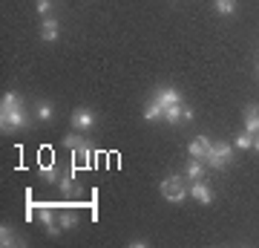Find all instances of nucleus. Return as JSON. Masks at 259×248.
Returning <instances> with one entry per match:
<instances>
[{"label":"nucleus","instance_id":"nucleus-15","mask_svg":"<svg viewBox=\"0 0 259 248\" xmlns=\"http://www.w3.org/2000/svg\"><path fill=\"white\" fill-rule=\"evenodd\" d=\"M78 162L81 167H87L90 162H93V150H90V145H81L78 150H72V165Z\"/></svg>","mask_w":259,"mask_h":248},{"label":"nucleus","instance_id":"nucleus-2","mask_svg":"<svg viewBox=\"0 0 259 248\" xmlns=\"http://www.w3.org/2000/svg\"><path fill=\"white\" fill-rule=\"evenodd\" d=\"M158 193L164 196L167 202H176V205H182L190 196V182H187L185 176H179V173H173V176H167L164 182L158 185Z\"/></svg>","mask_w":259,"mask_h":248},{"label":"nucleus","instance_id":"nucleus-22","mask_svg":"<svg viewBox=\"0 0 259 248\" xmlns=\"http://www.w3.org/2000/svg\"><path fill=\"white\" fill-rule=\"evenodd\" d=\"M236 147H239V150H250V147H253V136H250L248 130L236 136Z\"/></svg>","mask_w":259,"mask_h":248},{"label":"nucleus","instance_id":"nucleus-9","mask_svg":"<svg viewBox=\"0 0 259 248\" xmlns=\"http://www.w3.org/2000/svg\"><path fill=\"white\" fill-rule=\"evenodd\" d=\"M58 35H61V23H58L55 18H44V23H40V38H44L47 44H55Z\"/></svg>","mask_w":259,"mask_h":248},{"label":"nucleus","instance_id":"nucleus-5","mask_svg":"<svg viewBox=\"0 0 259 248\" xmlns=\"http://www.w3.org/2000/svg\"><path fill=\"white\" fill-rule=\"evenodd\" d=\"M37 220L44 222V228H47L49 237H58V234H61V225L55 222V214H52L49 205H40V208H37Z\"/></svg>","mask_w":259,"mask_h":248},{"label":"nucleus","instance_id":"nucleus-4","mask_svg":"<svg viewBox=\"0 0 259 248\" xmlns=\"http://www.w3.org/2000/svg\"><path fill=\"white\" fill-rule=\"evenodd\" d=\"M69 121H72L75 130H93L95 127V113L90 110V107H78V110H72Z\"/></svg>","mask_w":259,"mask_h":248},{"label":"nucleus","instance_id":"nucleus-1","mask_svg":"<svg viewBox=\"0 0 259 248\" xmlns=\"http://www.w3.org/2000/svg\"><path fill=\"white\" fill-rule=\"evenodd\" d=\"M29 124H32V119L23 107V98L18 92H6L3 101H0V127H3V133H15V130H23Z\"/></svg>","mask_w":259,"mask_h":248},{"label":"nucleus","instance_id":"nucleus-19","mask_svg":"<svg viewBox=\"0 0 259 248\" xmlns=\"http://www.w3.org/2000/svg\"><path fill=\"white\" fill-rule=\"evenodd\" d=\"M213 6L219 15H233L236 12V0H213Z\"/></svg>","mask_w":259,"mask_h":248},{"label":"nucleus","instance_id":"nucleus-16","mask_svg":"<svg viewBox=\"0 0 259 248\" xmlns=\"http://www.w3.org/2000/svg\"><path fill=\"white\" fill-rule=\"evenodd\" d=\"M58 188H61V193L72 196V191H75V167H72V173H66V176L58 179Z\"/></svg>","mask_w":259,"mask_h":248},{"label":"nucleus","instance_id":"nucleus-8","mask_svg":"<svg viewBox=\"0 0 259 248\" xmlns=\"http://www.w3.org/2000/svg\"><path fill=\"white\" fill-rule=\"evenodd\" d=\"M190 196H193L196 202H202V205H210V202H213L210 185H204L202 179H199V182H190Z\"/></svg>","mask_w":259,"mask_h":248},{"label":"nucleus","instance_id":"nucleus-13","mask_svg":"<svg viewBox=\"0 0 259 248\" xmlns=\"http://www.w3.org/2000/svg\"><path fill=\"white\" fill-rule=\"evenodd\" d=\"M164 121H167V124H179V121H185V107H182V101L167 107V110H164Z\"/></svg>","mask_w":259,"mask_h":248},{"label":"nucleus","instance_id":"nucleus-7","mask_svg":"<svg viewBox=\"0 0 259 248\" xmlns=\"http://www.w3.org/2000/svg\"><path fill=\"white\" fill-rule=\"evenodd\" d=\"M210 138L207 136H196V141H190V147H187V156L190 159H199V162H204V156H207V150H210Z\"/></svg>","mask_w":259,"mask_h":248},{"label":"nucleus","instance_id":"nucleus-23","mask_svg":"<svg viewBox=\"0 0 259 248\" xmlns=\"http://www.w3.org/2000/svg\"><path fill=\"white\" fill-rule=\"evenodd\" d=\"M35 6H37V12H40V15H49V12H52V0H37Z\"/></svg>","mask_w":259,"mask_h":248},{"label":"nucleus","instance_id":"nucleus-21","mask_svg":"<svg viewBox=\"0 0 259 248\" xmlns=\"http://www.w3.org/2000/svg\"><path fill=\"white\" fill-rule=\"evenodd\" d=\"M81 145H87V138H81V136H75V133H69V136H64V147L72 153V150H78Z\"/></svg>","mask_w":259,"mask_h":248},{"label":"nucleus","instance_id":"nucleus-20","mask_svg":"<svg viewBox=\"0 0 259 248\" xmlns=\"http://www.w3.org/2000/svg\"><path fill=\"white\" fill-rule=\"evenodd\" d=\"M0 245H20V239L12 234L9 225H3V228H0Z\"/></svg>","mask_w":259,"mask_h":248},{"label":"nucleus","instance_id":"nucleus-10","mask_svg":"<svg viewBox=\"0 0 259 248\" xmlns=\"http://www.w3.org/2000/svg\"><path fill=\"white\" fill-rule=\"evenodd\" d=\"M245 130H248L250 136L259 133V107L256 104H248V107H245Z\"/></svg>","mask_w":259,"mask_h":248},{"label":"nucleus","instance_id":"nucleus-14","mask_svg":"<svg viewBox=\"0 0 259 248\" xmlns=\"http://www.w3.org/2000/svg\"><path fill=\"white\" fill-rule=\"evenodd\" d=\"M37 173H40V179H47L49 185H58V167H55V162L49 165V162H40V167H37Z\"/></svg>","mask_w":259,"mask_h":248},{"label":"nucleus","instance_id":"nucleus-26","mask_svg":"<svg viewBox=\"0 0 259 248\" xmlns=\"http://www.w3.org/2000/svg\"><path fill=\"white\" fill-rule=\"evenodd\" d=\"M256 78H259V66H256Z\"/></svg>","mask_w":259,"mask_h":248},{"label":"nucleus","instance_id":"nucleus-17","mask_svg":"<svg viewBox=\"0 0 259 248\" xmlns=\"http://www.w3.org/2000/svg\"><path fill=\"white\" fill-rule=\"evenodd\" d=\"M35 116H37L40 121H49L52 116H55V107H52L49 101H37V107H35Z\"/></svg>","mask_w":259,"mask_h":248},{"label":"nucleus","instance_id":"nucleus-18","mask_svg":"<svg viewBox=\"0 0 259 248\" xmlns=\"http://www.w3.org/2000/svg\"><path fill=\"white\" fill-rule=\"evenodd\" d=\"M58 225H61V231H69V228H75V225H78V214H72V211H64L61 217H58Z\"/></svg>","mask_w":259,"mask_h":248},{"label":"nucleus","instance_id":"nucleus-6","mask_svg":"<svg viewBox=\"0 0 259 248\" xmlns=\"http://www.w3.org/2000/svg\"><path fill=\"white\" fill-rule=\"evenodd\" d=\"M153 98H156V101L167 110L170 104H179V101H182V92H179L176 87H161V90L153 92Z\"/></svg>","mask_w":259,"mask_h":248},{"label":"nucleus","instance_id":"nucleus-3","mask_svg":"<svg viewBox=\"0 0 259 248\" xmlns=\"http://www.w3.org/2000/svg\"><path fill=\"white\" fill-rule=\"evenodd\" d=\"M204 162H207V167H213V170H225V167L233 162V147L228 145V141H213L210 150H207V156H204Z\"/></svg>","mask_w":259,"mask_h":248},{"label":"nucleus","instance_id":"nucleus-24","mask_svg":"<svg viewBox=\"0 0 259 248\" xmlns=\"http://www.w3.org/2000/svg\"><path fill=\"white\" fill-rule=\"evenodd\" d=\"M185 121H193V107H185Z\"/></svg>","mask_w":259,"mask_h":248},{"label":"nucleus","instance_id":"nucleus-25","mask_svg":"<svg viewBox=\"0 0 259 248\" xmlns=\"http://www.w3.org/2000/svg\"><path fill=\"white\" fill-rule=\"evenodd\" d=\"M253 150H256V153H259V133H256V136H253Z\"/></svg>","mask_w":259,"mask_h":248},{"label":"nucleus","instance_id":"nucleus-11","mask_svg":"<svg viewBox=\"0 0 259 248\" xmlns=\"http://www.w3.org/2000/svg\"><path fill=\"white\" fill-rule=\"evenodd\" d=\"M202 176H204V165L199 159H190V162H187V170H185V179L187 182H199Z\"/></svg>","mask_w":259,"mask_h":248},{"label":"nucleus","instance_id":"nucleus-12","mask_svg":"<svg viewBox=\"0 0 259 248\" xmlns=\"http://www.w3.org/2000/svg\"><path fill=\"white\" fill-rule=\"evenodd\" d=\"M144 121H164V107H161L156 98L144 107Z\"/></svg>","mask_w":259,"mask_h":248}]
</instances>
